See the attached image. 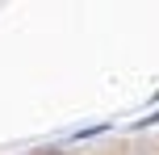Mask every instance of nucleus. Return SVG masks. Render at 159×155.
Instances as JSON below:
<instances>
[{"mask_svg":"<svg viewBox=\"0 0 159 155\" xmlns=\"http://www.w3.org/2000/svg\"><path fill=\"white\" fill-rule=\"evenodd\" d=\"M138 155H147V151H138Z\"/></svg>","mask_w":159,"mask_h":155,"instance_id":"obj_2","label":"nucleus"},{"mask_svg":"<svg viewBox=\"0 0 159 155\" xmlns=\"http://www.w3.org/2000/svg\"><path fill=\"white\" fill-rule=\"evenodd\" d=\"M155 122H159V109H155V113H151V117H138V122H134V126H155Z\"/></svg>","mask_w":159,"mask_h":155,"instance_id":"obj_1","label":"nucleus"}]
</instances>
